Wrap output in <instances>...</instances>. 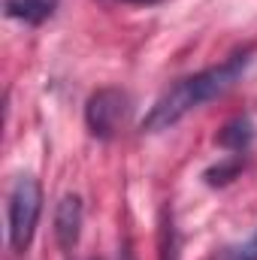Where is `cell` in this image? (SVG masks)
I'll list each match as a JSON object with an SVG mask.
<instances>
[{
	"instance_id": "obj_1",
	"label": "cell",
	"mask_w": 257,
	"mask_h": 260,
	"mask_svg": "<svg viewBox=\"0 0 257 260\" xmlns=\"http://www.w3.org/2000/svg\"><path fill=\"white\" fill-rule=\"evenodd\" d=\"M251 55H254V49L245 46V49L233 52V55H230L227 61H221V64L206 67V70H200V73H194V76L179 79V82H176L173 88H167V91L154 100V106L145 112L142 130H145V133L170 130L173 124H179L188 112H194L197 106H203V103H209V100L227 94V91L245 76V70L251 64Z\"/></svg>"
},
{
	"instance_id": "obj_2",
	"label": "cell",
	"mask_w": 257,
	"mask_h": 260,
	"mask_svg": "<svg viewBox=\"0 0 257 260\" xmlns=\"http://www.w3.org/2000/svg\"><path fill=\"white\" fill-rule=\"evenodd\" d=\"M43 212V188L34 176H18L9 203H6V221H9V245L12 251H27L37 233V221Z\"/></svg>"
},
{
	"instance_id": "obj_3",
	"label": "cell",
	"mask_w": 257,
	"mask_h": 260,
	"mask_svg": "<svg viewBox=\"0 0 257 260\" xmlns=\"http://www.w3.org/2000/svg\"><path fill=\"white\" fill-rule=\"evenodd\" d=\"M130 109H133V100L124 88H100L85 103V124L91 130V136L112 139L124 127Z\"/></svg>"
},
{
	"instance_id": "obj_4",
	"label": "cell",
	"mask_w": 257,
	"mask_h": 260,
	"mask_svg": "<svg viewBox=\"0 0 257 260\" xmlns=\"http://www.w3.org/2000/svg\"><path fill=\"white\" fill-rule=\"evenodd\" d=\"M82 215L85 212H82L79 194H64L61 203L55 206V239L64 251L76 248V242L82 236Z\"/></svg>"
},
{
	"instance_id": "obj_5",
	"label": "cell",
	"mask_w": 257,
	"mask_h": 260,
	"mask_svg": "<svg viewBox=\"0 0 257 260\" xmlns=\"http://www.w3.org/2000/svg\"><path fill=\"white\" fill-rule=\"evenodd\" d=\"M254 133H257L254 121L248 115H236V118H230L224 127L215 133V142L221 148L233 151V154H245L251 148V142H254Z\"/></svg>"
},
{
	"instance_id": "obj_6",
	"label": "cell",
	"mask_w": 257,
	"mask_h": 260,
	"mask_svg": "<svg viewBox=\"0 0 257 260\" xmlns=\"http://www.w3.org/2000/svg\"><path fill=\"white\" fill-rule=\"evenodd\" d=\"M61 0H3V12L24 24H43L58 12Z\"/></svg>"
},
{
	"instance_id": "obj_7",
	"label": "cell",
	"mask_w": 257,
	"mask_h": 260,
	"mask_svg": "<svg viewBox=\"0 0 257 260\" xmlns=\"http://www.w3.org/2000/svg\"><path fill=\"white\" fill-rule=\"evenodd\" d=\"M242 167H245V160L239 157V154H233L230 160H221V164H215V167H209L206 170V185H212V188H221V185H230L239 173H242Z\"/></svg>"
},
{
	"instance_id": "obj_8",
	"label": "cell",
	"mask_w": 257,
	"mask_h": 260,
	"mask_svg": "<svg viewBox=\"0 0 257 260\" xmlns=\"http://www.w3.org/2000/svg\"><path fill=\"white\" fill-rule=\"evenodd\" d=\"M179 248H182V239H179L173 212H164V221H160V260H179Z\"/></svg>"
},
{
	"instance_id": "obj_9",
	"label": "cell",
	"mask_w": 257,
	"mask_h": 260,
	"mask_svg": "<svg viewBox=\"0 0 257 260\" xmlns=\"http://www.w3.org/2000/svg\"><path fill=\"white\" fill-rule=\"evenodd\" d=\"M218 260H257V233L248 239V242H242V245H233V248H224Z\"/></svg>"
},
{
	"instance_id": "obj_10",
	"label": "cell",
	"mask_w": 257,
	"mask_h": 260,
	"mask_svg": "<svg viewBox=\"0 0 257 260\" xmlns=\"http://www.w3.org/2000/svg\"><path fill=\"white\" fill-rule=\"evenodd\" d=\"M115 3H133V6H151V3H160V0H115Z\"/></svg>"
}]
</instances>
